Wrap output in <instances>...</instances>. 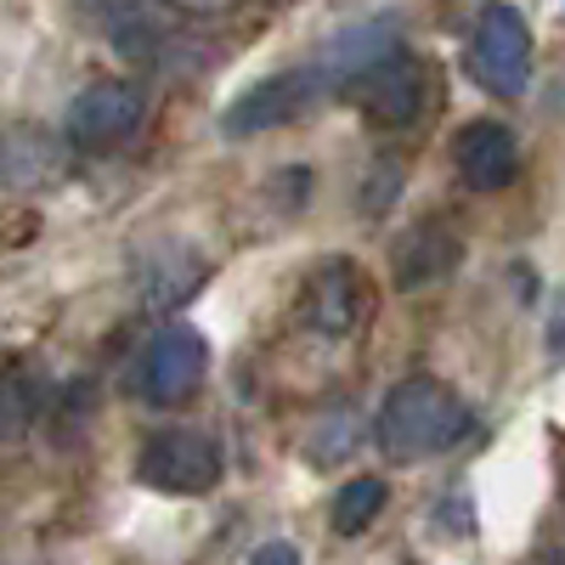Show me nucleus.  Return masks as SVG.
Instances as JSON below:
<instances>
[{"label":"nucleus","instance_id":"f03ea898","mask_svg":"<svg viewBox=\"0 0 565 565\" xmlns=\"http://www.w3.org/2000/svg\"><path fill=\"white\" fill-rule=\"evenodd\" d=\"M204 373H210V345L193 322H159L148 345L136 351L130 362V391L148 402V407H181L204 391Z\"/></svg>","mask_w":565,"mask_h":565},{"label":"nucleus","instance_id":"ddd939ff","mask_svg":"<svg viewBox=\"0 0 565 565\" xmlns=\"http://www.w3.org/2000/svg\"><path fill=\"white\" fill-rule=\"evenodd\" d=\"M380 514H385V481L356 476L351 487H340L334 509H328V526H334L340 537H356V532H367L373 521H380Z\"/></svg>","mask_w":565,"mask_h":565},{"label":"nucleus","instance_id":"4468645a","mask_svg":"<svg viewBox=\"0 0 565 565\" xmlns=\"http://www.w3.org/2000/svg\"><path fill=\"white\" fill-rule=\"evenodd\" d=\"M170 12H186V18H232L244 0H164Z\"/></svg>","mask_w":565,"mask_h":565},{"label":"nucleus","instance_id":"6e6552de","mask_svg":"<svg viewBox=\"0 0 565 565\" xmlns=\"http://www.w3.org/2000/svg\"><path fill=\"white\" fill-rule=\"evenodd\" d=\"M322 79L311 68H289V74H271L260 85H249L238 103L221 114V130L226 136H260V130H277V125H295L311 103H317Z\"/></svg>","mask_w":565,"mask_h":565},{"label":"nucleus","instance_id":"7ed1b4c3","mask_svg":"<svg viewBox=\"0 0 565 565\" xmlns=\"http://www.w3.org/2000/svg\"><path fill=\"white\" fill-rule=\"evenodd\" d=\"M367 317H373V282H367L362 260L322 255L300 282V322L317 340H351V334H362Z\"/></svg>","mask_w":565,"mask_h":565},{"label":"nucleus","instance_id":"f257e3e1","mask_svg":"<svg viewBox=\"0 0 565 565\" xmlns=\"http://www.w3.org/2000/svg\"><path fill=\"white\" fill-rule=\"evenodd\" d=\"M469 430H476L469 402L452 385L430 380V373H413V380L391 385V396L380 407V424H373L385 458H396V463H418V458L452 452Z\"/></svg>","mask_w":565,"mask_h":565},{"label":"nucleus","instance_id":"9d476101","mask_svg":"<svg viewBox=\"0 0 565 565\" xmlns=\"http://www.w3.org/2000/svg\"><path fill=\"white\" fill-rule=\"evenodd\" d=\"M458 260H463V238H458L447 221H436V215L413 221L402 238L391 244L396 289H424V282H441V277L458 271Z\"/></svg>","mask_w":565,"mask_h":565},{"label":"nucleus","instance_id":"f8f14e48","mask_svg":"<svg viewBox=\"0 0 565 565\" xmlns=\"http://www.w3.org/2000/svg\"><path fill=\"white\" fill-rule=\"evenodd\" d=\"M204 271H210V260L193 244H181V238L153 244L148 255H141V266H136V295H141V306H153V311H175L204 282Z\"/></svg>","mask_w":565,"mask_h":565},{"label":"nucleus","instance_id":"2eb2a0df","mask_svg":"<svg viewBox=\"0 0 565 565\" xmlns=\"http://www.w3.org/2000/svg\"><path fill=\"white\" fill-rule=\"evenodd\" d=\"M249 565H300V554H295V543H260V554Z\"/></svg>","mask_w":565,"mask_h":565},{"label":"nucleus","instance_id":"20e7f679","mask_svg":"<svg viewBox=\"0 0 565 565\" xmlns=\"http://www.w3.org/2000/svg\"><path fill=\"white\" fill-rule=\"evenodd\" d=\"M136 476L148 481L153 492H170V498H204V492L221 487L226 458H221V441L215 436L186 430V424H170V430L141 441Z\"/></svg>","mask_w":565,"mask_h":565},{"label":"nucleus","instance_id":"39448f33","mask_svg":"<svg viewBox=\"0 0 565 565\" xmlns=\"http://www.w3.org/2000/svg\"><path fill=\"white\" fill-rule=\"evenodd\" d=\"M469 74L492 97H521L532 79V29L514 7H487L469 34Z\"/></svg>","mask_w":565,"mask_h":565},{"label":"nucleus","instance_id":"9b49d317","mask_svg":"<svg viewBox=\"0 0 565 565\" xmlns=\"http://www.w3.org/2000/svg\"><path fill=\"white\" fill-rule=\"evenodd\" d=\"M391 52H402V23L396 18H367V23H351L345 34H334L322 45V57L311 63V74L322 85H356L373 63H385Z\"/></svg>","mask_w":565,"mask_h":565},{"label":"nucleus","instance_id":"0eeeda50","mask_svg":"<svg viewBox=\"0 0 565 565\" xmlns=\"http://www.w3.org/2000/svg\"><path fill=\"white\" fill-rule=\"evenodd\" d=\"M141 119H148V90L136 79H97L68 103L63 125H68V141H79V148H114V141L141 130Z\"/></svg>","mask_w":565,"mask_h":565},{"label":"nucleus","instance_id":"1a4fd4ad","mask_svg":"<svg viewBox=\"0 0 565 565\" xmlns=\"http://www.w3.org/2000/svg\"><path fill=\"white\" fill-rule=\"evenodd\" d=\"M452 170L476 193H498V186L521 175V141L503 119H469L452 141Z\"/></svg>","mask_w":565,"mask_h":565},{"label":"nucleus","instance_id":"423d86ee","mask_svg":"<svg viewBox=\"0 0 565 565\" xmlns=\"http://www.w3.org/2000/svg\"><path fill=\"white\" fill-rule=\"evenodd\" d=\"M351 97L362 108L367 125L380 130H413L424 119V108H430V68H424L413 52H391L385 63H373L356 85Z\"/></svg>","mask_w":565,"mask_h":565}]
</instances>
